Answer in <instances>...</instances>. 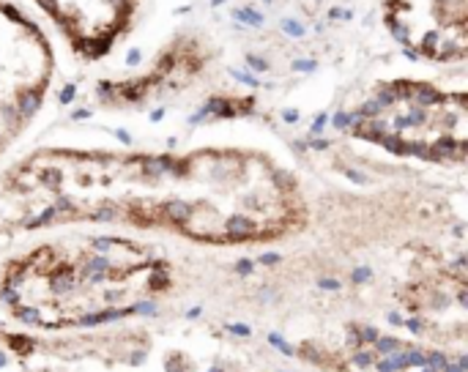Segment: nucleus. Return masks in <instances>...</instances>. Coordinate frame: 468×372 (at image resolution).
<instances>
[{"label": "nucleus", "instance_id": "nucleus-14", "mask_svg": "<svg viewBox=\"0 0 468 372\" xmlns=\"http://www.w3.org/2000/svg\"><path fill=\"white\" fill-rule=\"evenodd\" d=\"M378 370H381V372H394L397 367L392 364V358H383V361H378Z\"/></svg>", "mask_w": 468, "mask_h": 372}, {"label": "nucleus", "instance_id": "nucleus-13", "mask_svg": "<svg viewBox=\"0 0 468 372\" xmlns=\"http://www.w3.org/2000/svg\"><path fill=\"white\" fill-rule=\"evenodd\" d=\"M359 337L364 339V342H375V339H378V331H375V329H364Z\"/></svg>", "mask_w": 468, "mask_h": 372}, {"label": "nucleus", "instance_id": "nucleus-16", "mask_svg": "<svg viewBox=\"0 0 468 372\" xmlns=\"http://www.w3.org/2000/svg\"><path fill=\"white\" fill-rule=\"evenodd\" d=\"M444 372H466V370H463L460 364H457V367H452V364L447 361V364H444Z\"/></svg>", "mask_w": 468, "mask_h": 372}, {"label": "nucleus", "instance_id": "nucleus-10", "mask_svg": "<svg viewBox=\"0 0 468 372\" xmlns=\"http://www.w3.org/2000/svg\"><path fill=\"white\" fill-rule=\"evenodd\" d=\"M227 331H233V334H238V337H249V334H252V329H249V326H244V323L227 326Z\"/></svg>", "mask_w": 468, "mask_h": 372}, {"label": "nucleus", "instance_id": "nucleus-9", "mask_svg": "<svg viewBox=\"0 0 468 372\" xmlns=\"http://www.w3.org/2000/svg\"><path fill=\"white\" fill-rule=\"evenodd\" d=\"M405 361H408V364H416V367H422V364H427V356H425V353H416V351H411V353H405Z\"/></svg>", "mask_w": 468, "mask_h": 372}, {"label": "nucleus", "instance_id": "nucleus-5", "mask_svg": "<svg viewBox=\"0 0 468 372\" xmlns=\"http://www.w3.org/2000/svg\"><path fill=\"white\" fill-rule=\"evenodd\" d=\"M71 47L99 58L121 39L134 11V0H36Z\"/></svg>", "mask_w": 468, "mask_h": 372}, {"label": "nucleus", "instance_id": "nucleus-8", "mask_svg": "<svg viewBox=\"0 0 468 372\" xmlns=\"http://www.w3.org/2000/svg\"><path fill=\"white\" fill-rule=\"evenodd\" d=\"M269 342H271V345H277V348H279L285 356H296V351H293V348H290V345L285 342L282 337H277V334H269Z\"/></svg>", "mask_w": 468, "mask_h": 372}, {"label": "nucleus", "instance_id": "nucleus-2", "mask_svg": "<svg viewBox=\"0 0 468 372\" xmlns=\"http://www.w3.org/2000/svg\"><path fill=\"white\" fill-rule=\"evenodd\" d=\"M466 93L419 80L381 83L351 115L353 134L397 156L460 162L466 156Z\"/></svg>", "mask_w": 468, "mask_h": 372}, {"label": "nucleus", "instance_id": "nucleus-7", "mask_svg": "<svg viewBox=\"0 0 468 372\" xmlns=\"http://www.w3.org/2000/svg\"><path fill=\"white\" fill-rule=\"evenodd\" d=\"M8 345H11L17 353H30L33 351V342H30L28 337H8Z\"/></svg>", "mask_w": 468, "mask_h": 372}, {"label": "nucleus", "instance_id": "nucleus-17", "mask_svg": "<svg viewBox=\"0 0 468 372\" xmlns=\"http://www.w3.org/2000/svg\"><path fill=\"white\" fill-rule=\"evenodd\" d=\"M422 372H435V367H425V364H422Z\"/></svg>", "mask_w": 468, "mask_h": 372}, {"label": "nucleus", "instance_id": "nucleus-15", "mask_svg": "<svg viewBox=\"0 0 468 372\" xmlns=\"http://www.w3.org/2000/svg\"><path fill=\"white\" fill-rule=\"evenodd\" d=\"M408 329H411L413 334H419V331H422V323H419V320H408Z\"/></svg>", "mask_w": 468, "mask_h": 372}, {"label": "nucleus", "instance_id": "nucleus-4", "mask_svg": "<svg viewBox=\"0 0 468 372\" xmlns=\"http://www.w3.org/2000/svg\"><path fill=\"white\" fill-rule=\"evenodd\" d=\"M386 22L397 41L427 61L466 58L468 0H386Z\"/></svg>", "mask_w": 468, "mask_h": 372}, {"label": "nucleus", "instance_id": "nucleus-3", "mask_svg": "<svg viewBox=\"0 0 468 372\" xmlns=\"http://www.w3.org/2000/svg\"><path fill=\"white\" fill-rule=\"evenodd\" d=\"M52 69L47 36L20 8L0 0V145L42 107Z\"/></svg>", "mask_w": 468, "mask_h": 372}, {"label": "nucleus", "instance_id": "nucleus-12", "mask_svg": "<svg viewBox=\"0 0 468 372\" xmlns=\"http://www.w3.org/2000/svg\"><path fill=\"white\" fill-rule=\"evenodd\" d=\"M353 361H356L359 367H370V364H372V356H370V353H356V356H353Z\"/></svg>", "mask_w": 468, "mask_h": 372}, {"label": "nucleus", "instance_id": "nucleus-11", "mask_svg": "<svg viewBox=\"0 0 468 372\" xmlns=\"http://www.w3.org/2000/svg\"><path fill=\"white\" fill-rule=\"evenodd\" d=\"M427 364L430 367H444L447 364V356H444V353H430V356H427Z\"/></svg>", "mask_w": 468, "mask_h": 372}, {"label": "nucleus", "instance_id": "nucleus-18", "mask_svg": "<svg viewBox=\"0 0 468 372\" xmlns=\"http://www.w3.org/2000/svg\"><path fill=\"white\" fill-rule=\"evenodd\" d=\"M3 364H6V356H3V353H0V367H3Z\"/></svg>", "mask_w": 468, "mask_h": 372}, {"label": "nucleus", "instance_id": "nucleus-19", "mask_svg": "<svg viewBox=\"0 0 468 372\" xmlns=\"http://www.w3.org/2000/svg\"><path fill=\"white\" fill-rule=\"evenodd\" d=\"M211 372H222V370H219V367H213V370H211Z\"/></svg>", "mask_w": 468, "mask_h": 372}, {"label": "nucleus", "instance_id": "nucleus-6", "mask_svg": "<svg viewBox=\"0 0 468 372\" xmlns=\"http://www.w3.org/2000/svg\"><path fill=\"white\" fill-rule=\"evenodd\" d=\"M375 348H378V353H383V356H389V353L400 351V342L392 337H378L375 339Z\"/></svg>", "mask_w": 468, "mask_h": 372}, {"label": "nucleus", "instance_id": "nucleus-1", "mask_svg": "<svg viewBox=\"0 0 468 372\" xmlns=\"http://www.w3.org/2000/svg\"><path fill=\"white\" fill-rule=\"evenodd\" d=\"M216 153H47L6 175L0 208L11 206V219L28 230L85 214L93 222L126 219L140 227L172 225L213 244L271 238L298 219L296 181L263 162L238 175L165 192L208 170Z\"/></svg>", "mask_w": 468, "mask_h": 372}]
</instances>
